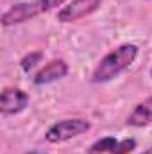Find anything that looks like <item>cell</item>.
<instances>
[{
  "label": "cell",
  "instance_id": "obj_1",
  "mask_svg": "<svg viewBox=\"0 0 152 154\" xmlns=\"http://www.w3.org/2000/svg\"><path fill=\"white\" fill-rule=\"evenodd\" d=\"M138 45L134 43H123L120 47H116L114 50L108 52L99 65L93 68L91 72V82L93 84H104L116 79L118 75H122L138 57Z\"/></svg>",
  "mask_w": 152,
  "mask_h": 154
},
{
  "label": "cell",
  "instance_id": "obj_2",
  "mask_svg": "<svg viewBox=\"0 0 152 154\" xmlns=\"http://www.w3.org/2000/svg\"><path fill=\"white\" fill-rule=\"evenodd\" d=\"M66 4V0H31V2H22V4H14L11 5L7 11H4L0 23L4 27H11V25H20L25 23L29 20H34L39 14H45L52 9H61Z\"/></svg>",
  "mask_w": 152,
  "mask_h": 154
},
{
  "label": "cell",
  "instance_id": "obj_3",
  "mask_svg": "<svg viewBox=\"0 0 152 154\" xmlns=\"http://www.w3.org/2000/svg\"><path fill=\"white\" fill-rule=\"evenodd\" d=\"M90 129H91V124L86 118H65V120L52 124L47 129L45 140L48 143H63V142H68L72 138L88 133Z\"/></svg>",
  "mask_w": 152,
  "mask_h": 154
},
{
  "label": "cell",
  "instance_id": "obj_4",
  "mask_svg": "<svg viewBox=\"0 0 152 154\" xmlns=\"http://www.w3.org/2000/svg\"><path fill=\"white\" fill-rule=\"evenodd\" d=\"M104 0H72L57 9V20L61 23H72L81 18H86L100 9Z\"/></svg>",
  "mask_w": 152,
  "mask_h": 154
},
{
  "label": "cell",
  "instance_id": "obj_5",
  "mask_svg": "<svg viewBox=\"0 0 152 154\" xmlns=\"http://www.w3.org/2000/svg\"><path fill=\"white\" fill-rule=\"evenodd\" d=\"M29 93L22 88H4L0 93V113L4 116L18 115L29 106Z\"/></svg>",
  "mask_w": 152,
  "mask_h": 154
},
{
  "label": "cell",
  "instance_id": "obj_6",
  "mask_svg": "<svg viewBox=\"0 0 152 154\" xmlns=\"http://www.w3.org/2000/svg\"><path fill=\"white\" fill-rule=\"evenodd\" d=\"M68 72H70V66L65 59H52L41 70L36 72V75L32 77V84L34 86H47V84L57 82L68 75Z\"/></svg>",
  "mask_w": 152,
  "mask_h": 154
},
{
  "label": "cell",
  "instance_id": "obj_7",
  "mask_svg": "<svg viewBox=\"0 0 152 154\" xmlns=\"http://www.w3.org/2000/svg\"><path fill=\"white\" fill-rule=\"evenodd\" d=\"M125 124L131 127H145L152 124V95L134 106V109L127 116Z\"/></svg>",
  "mask_w": 152,
  "mask_h": 154
},
{
  "label": "cell",
  "instance_id": "obj_8",
  "mask_svg": "<svg viewBox=\"0 0 152 154\" xmlns=\"http://www.w3.org/2000/svg\"><path fill=\"white\" fill-rule=\"evenodd\" d=\"M116 143H118V140L114 136H104L90 145V154H111Z\"/></svg>",
  "mask_w": 152,
  "mask_h": 154
},
{
  "label": "cell",
  "instance_id": "obj_9",
  "mask_svg": "<svg viewBox=\"0 0 152 154\" xmlns=\"http://www.w3.org/2000/svg\"><path fill=\"white\" fill-rule=\"evenodd\" d=\"M41 59H43V52H41V50L29 52V54L23 56L22 61H20V68H22V72L29 74L31 70H34V68L38 66V63H41Z\"/></svg>",
  "mask_w": 152,
  "mask_h": 154
},
{
  "label": "cell",
  "instance_id": "obj_10",
  "mask_svg": "<svg viewBox=\"0 0 152 154\" xmlns=\"http://www.w3.org/2000/svg\"><path fill=\"white\" fill-rule=\"evenodd\" d=\"M134 149H136V140L134 138H123V140H118V143L111 151V154H129Z\"/></svg>",
  "mask_w": 152,
  "mask_h": 154
},
{
  "label": "cell",
  "instance_id": "obj_11",
  "mask_svg": "<svg viewBox=\"0 0 152 154\" xmlns=\"http://www.w3.org/2000/svg\"><path fill=\"white\" fill-rule=\"evenodd\" d=\"M140 154H152V147L150 149H147V151H143V152H140Z\"/></svg>",
  "mask_w": 152,
  "mask_h": 154
},
{
  "label": "cell",
  "instance_id": "obj_12",
  "mask_svg": "<svg viewBox=\"0 0 152 154\" xmlns=\"http://www.w3.org/2000/svg\"><path fill=\"white\" fill-rule=\"evenodd\" d=\"M150 79H152V68H150Z\"/></svg>",
  "mask_w": 152,
  "mask_h": 154
}]
</instances>
